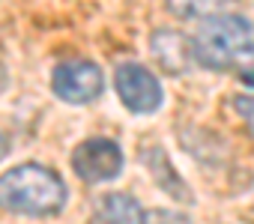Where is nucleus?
<instances>
[{
	"mask_svg": "<svg viewBox=\"0 0 254 224\" xmlns=\"http://www.w3.org/2000/svg\"><path fill=\"white\" fill-rule=\"evenodd\" d=\"M150 48H153L156 63L168 75H183L189 69V60L194 57L191 54V42L186 36H180L177 30H156L153 39H150Z\"/></svg>",
	"mask_w": 254,
	"mask_h": 224,
	"instance_id": "nucleus-6",
	"label": "nucleus"
},
{
	"mask_svg": "<svg viewBox=\"0 0 254 224\" xmlns=\"http://www.w3.org/2000/svg\"><path fill=\"white\" fill-rule=\"evenodd\" d=\"M72 170L90 185L117 179L123 170V150L111 138H87L72 153Z\"/></svg>",
	"mask_w": 254,
	"mask_h": 224,
	"instance_id": "nucleus-3",
	"label": "nucleus"
},
{
	"mask_svg": "<svg viewBox=\"0 0 254 224\" xmlns=\"http://www.w3.org/2000/svg\"><path fill=\"white\" fill-rule=\"evenodd\" d=\"M114 84H117V96L120 102L132 111V114H156L162 108V84L159 78L138 66V63H123L114 75Z\"/></svg>",
	"mask_w": 254,
	"mask_h": 224,
	"instance_id": "nucleus-5",
	"label": "nucleus"
},
{
	"mask_svg": "<svg viewBox=\"0 0 254 224\" xmlns=\"http://www.w3.org/2000/svg\"><path fill=\"white\" fill-rule=\"evenodd\" d=\"M239 78H242V84L254 87V60H251V63H245V66L239 69Z\"/></svg>",
	"mask_w": 254,
	"mask_h": 224,
	"instance_id": "nucleus-12",
	"label": "nucleus"
},
{
	"mask_svg": "<svg viewBox=\"0 0 254 224\" xmlns=\"http://www.w3.org/2000/svg\"><path fill=\"white\" fill-rule=\"evenodd\" d=\"M51 90L69 105H90L105 90V75L90 60H69L60 63L51 75Z\"/></svg>",
	"mask_w": 254,
	"mask_h": 224,
	"instance_id": "nucleus-4",
	"label": "nucleus"
},
{
	"mask_svg": "<svg viewBox=\"0 0 254 224\" xmlns=\"http://www.w3.org/2000/svg\"><path fill=\"white\" fill-rule=\"evenodd\" d=\"M191 54L203 69L239 72L254 60V24L245 15H206L191 36Z\"/></svg>",
	"mask_w": 254,
	"mask_h": 224,
	"instance_id": "nucleus-1",
	"label": "nucleus"
},
{
	"mask_svg": "<svg viewBox=\"0 0 254 224\" xmlns=\"http://www.w3.org/2000/svg\"><path fill=\"white\" fill-rule=\"evenodd\" d=\"M99 221L102 224H147V215L141 209V203L132 194L123 191H111L99 200Z\"/></svg>",
	"mask_w": 254,
	"mask_h": 224,
	"instance_id": "nucleus-7",
	"label": "nucleus"
},
{
	"mask_svg": "<svg viewBox=\"0 0 254 224\" xmlns=\"http://www.w3.org/2000/svg\"><path fill=\"white\" fill-rule=\"evenodd\" d=\"M144 159H147L150 170L156 173V179L162 182V170H159V168H162V165L168 168V159H165V153H162V150H150ZM165 188H171L168 194H174V197H180V200H191V194H189V185H183V182L177 179V173H168V182H165Z\"/></svg>",
	"mask_w": 254,
	"mask_h": 224,
	"instance_id": "nucleus-9",
	"label": "nucleus"
},
{
	"mask_svg": "<svg viewBox=\"0 0 254 224\" xmlns=\"http://www.w3.org/2000/svg\"><path fill=\"white\" fill-rule=\"evenodd\" d=\"M6 153H9V138H6L3 132H0V162L6 159Z\"/></svg>",
	"mask_w": 254,
	"mask_h": 224,
	"instance_id": "nucleus-13",
	"label": "nucleus"
},
{
	"mask_svg": "<svg viewBox=\"0 0 254 224\" xmlns=\"http://www.w3.org/2000/svg\"><path fill=\"white\" fill-rule=\"evenodd\" d=\"M147 224H191L186 215H180V212H165V209H156V212H150L147 215Z\"/></svg>",
	"mask_w": 254,
	"mask_h": 224,
	"instance_id": "nucleus-11",
	"label": "nucleus"
},
{
	"mask_svg": "<svg viewBox=\"0 0 254 224\" xmlns=\"http://www.w3.org/2000/svg\"><path fill=\"white\" fill-rule=\"evenodd\" d=\"M221 3H224V0H168V9L177 18H206Z\"/></svg>",
	"mask_w": 254,
	"mask_h": 224,
	"instance_id": "nucleus-8",
	"label": "nucleus"
},
{
	"mask_svg": "<svg viewBox=\"0 0 254 224\" xmlns=\"http://www.w3.org/2000/svg\"><path fill=\"white\" fill-rule=\"evenodd\" d=\"M0 206L30 218H48L66 206V185L51 168L18 165L0 173Z\"/></svg>",
	"mask_w": 254,
	"mask_h": 224,
	"instance_id": "nucleus-2",
	"label": "nucleus"
},
{
	"mask_svg": "<svg viewBox=\"0 0 254 224\" xmlns=\"http://www.w3.org/2000/svg\"><path fill=\"white\" fill-rule=\"evenodd\" d=\"M233 108H236V114L245 120V126H248V132L254 138V96H239L233 102Z\"/></svg>",
	"mask_w": 254,
	"mask_h": 224,
	"instance_id": "nucleus-10",
	"label": "nucleus"
}]
</instances>
